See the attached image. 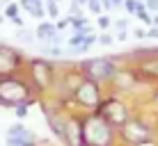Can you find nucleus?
<instances>
[{
    "mask_svg": "<svg viewBox=\"0 0 158 146\" xmlns=\"http://www.w3.org/2000/svg\"><path fill=\"white\" fill-rule=\"evenodd\" d=\"M5 135H16V137H32V139H39L32 130H28V128H25L21 121H19V123H12V126L7 128V132H5Z\"/></svg>",
    "mask_w": 158,
    "mask_h": 146,
    "instance_id": "nucleus-17",
    "label": "nucleus"
},
{
    "mask_svg": "<svg viewBox=\"0 0 158 146\" xmlns=\"http://www.w3.org/2000/svg\"><path fill=\"white\" fill-rule=\"evenodd\" d=\"M133 37H135V39H147V30H144V28L133 30Z\"/></svg>",
    "mask_w": 158,
    "mask_h": 146,
    "instance_id": "nucleus-32",
    "label": "nucleus"
},
{
    "mask_svg": "<svg viewBox=\"0 0 158 146\" xmlns=\"http://www.w3.org/2000/svg\"><path fill=\"white\" fill-rule=\"evenodd\" d=\"M55 25H57V30L62 32V30H67V28H71V16H67V18H60L55 21Z\"/></svg>",
    "mask_w": 158,
    "mask_h": 146,
    "instance_id": "nucleus-28",
    "label": "nucleus"
},
{
    "mask_svg": "<svg viewBox=\"0 0 158 146\" xmlns=\"http://www.w3.org/2000/svg\"><path fill=\"white\" fill-rule=\"evenodd\" d=\"M151 101H154V105H158V89L154 91V94H151Z\"/></svg>",
    "mask_w": 158,
    "mask_h": 146,
    "instance_id": "nucleus-35",
    "label": "nucleus"
},
{
    "mask_svg": "<svg viewBox=\"0 0 158 146\" xmlns=\"http://www.w3.org/2000/svg\"><path fill=\"white\" fill-rule=\"evenodd\" d=\"M28 101L37 103V94L23 71L0 78V107H16L19 103Z\"/></svg>",
    "mask_w": 158,
    "mask_h": 146,
    "instance_id": "nucleus-3",
    "label": "nucleus"
},
{
    "mask_svg": "<svg viewBox=\"0 0 158 146\" xmlns=\"http://www.w3.org/2000/svg\"><path fill=\"white\" fill-rule=\"evenodd\" d=\"M83 5H78V2H73V0H69V16H80L83 14Z\"/></svg>",
    "mask_w": 158,
    "mask_h": 146,
    "instance_id": "nucleus-26",
    "label": "nucleus"
},
{
    "mask_svg": "<svg viewBox=\"0 0 158 146\" xmlns=\"http://www.w3.org/2000/svg\"><path fill=\"white\" fill-rule=\"evenodd\" d=\"M126 146H128V144H126Z\"/></svg>",
    "mask_w": 158,
    "mask_h": 146,
    "instance_id": "nucleus-42",
    "label": "nucleus"
},
{
    "mask_svg": "<svg viewBox=\"0 0 158 146\" xmlns=\"http://www.w3.org/2000/svg\"><path fill=\"white\" fill-rule=\"evenodd\" d=\"M128 25H131V18H117V21H112V28H115V30H128Z\"/></svg>",
    "mask_w": 158,
    "mask_h": 146,
    "instance_id": "nucleus-27",
    "label": "nucleus"
},
{
    "mask_svg": "<svg viewBox=\"0 0 158 146\" xmlns=\"http://www.w3.org/2000/svg\"><path fill=\"white\" fill-rule=\"evenodd\" d=\"M78 66L85 78L96 80L99 85H110V80L115 78L119 69L115 57H89V59H83Z\"/></svg>",
    "mask_w": 158,
    "mask_h": 146,
    "instance_id": "nucleus-4",
    "label": "nucleus"
},
{
    "mask_svg": "<svg viewBox=\"0 0 158 146\" xmlns=\"http://www.w3.org/2000/svg\"><path fill=\"white\" fill-rule=\"evenodd\" d=\"M138 75H142V78H156L158 80V55H144L142 62H138Z\"/></svg>",
    "mask_w": 158,
    "mask_h": 146,
    "instance_id": "nucleus-12",
    "label": "nucleus"
},
{
    "mask_svg": "<svg viewBox=\"0 0 158 146\" xmlns=\"http://www.w3.org/2000/svg\"><path fill=\"white\" fill-rule=\"evenodd\" d=\"M2 14L7 16V21H12V18H16V16H21V5L16 2V0H12V2H9L7 7L2 9Z\"/></svg>",
    "mask_w": 158,
    "mask_h": 146,
    "instance_id": "nucleus-19",
    "label": "nucleus"
},
{
    "mask_svg": "<svg viewBox=\"0 0 158 146\" xmlns=\"http://www.w3.org/2000/svg\"><path fill=\"white\" fill-rule=\"evenodd\" d=\"M119 132L94 110L83 114V146H117Z\"/></svg>",
    "mask_w": 158,
    "mask_h": 146,
    "instance_id": "nucleus-2",
    "label": "nucleus"
},
{
    "mask_svg": "<svg viewBox=\"0 0 158 146\" xmlns=\"http://www.w3.org/2000/svg\"><path fill=\"white\" fill-rule=\"evenodd\" d=\"M73 2H78V5H83V7H87V0H73Z\"/></svg>",
    "mask_w": 158,
    "mask_h": 146,
    "instance_id": "nucleus-39",
    "label": "nucleus"
},
{
    "mask_svg": "<svg viewBox=\"0 0 158 146\" xmlns=\"http://www.w3.org/2000/svg\"><path fill=\"white\" fill-rule=\"evenodd\" d=\"M25 55L19 48L9 46V44H0V78L2 75H12V73H21L25 69Z\"/></svg>",
    "mask_w": 158,
    "mask_h": 146,
    "instance_id": "nucleus-8",
    "label": "nucleus"
},
{
    "mask_svg": "<svg viewBox=\"0 0 158 146\" xmlns=\"http://www.w3.org/2000/svg\"><path fill=\"white\" fill-rule=\"evenodd\" d=\"M126 39H128V30H117L115 41H126Z\"/></svg>",
    "mask_w": 158,
    "mask_h": 146,
    "instance_id": "nucleus-31",
    "label": "nucleus"
},
{
    "mask_svg": "<svg viewBox=\"0 0 158 146\" xmlns=\"http://www.w3.org/2000/svg\"><path fill=\"white\" fill-rule=\"evenodd\" d=\"M21 9H25L32 18L44 21L46 18V7H44V0H19Z\"/></svg>",
    "mask_w": 158,
    "mask_h": 146,
    "instance_id": "nucleus-13",
    "label": "nucleus"
},
{
    "mask_svg": "<svg viewBox=\"0 0 158 146\" xmlns=\"http://www.w3.org/2000/svg\"><path fill=\"white\" fill-rule=\"evenodd\" d=\"M30 105H35V101H28V103H19L16 107H12V110H14V114H16V119H25V116H28V112H30Z\"/></svg>",
    "mask_w": 158,
    "mask_h": 146,
    "instance_id": "nucleus-21",
    "label": "nucleus"
},
{
    "mask_svg": "<svg viewBox=\"0 0 158 146\" xmlns=\"http://www.w3.org/2000/svg\"><path fill=\"white\" fill-rule=\"evenodd\" d=\"M71 96H73V101H76L78 107H83L85 112H92V110H96L99 103L103 101V89H101V85L96 82V80H89V78L83 75V78L78 80V85L73 87Z\"/></svg>",
    "mask_w": 158,
    "mask_h": 146,
    "instance_id": "nucleus-6",
    "label": "nucleus"
},
{
    "mask_svg": "<svg viewBox=\"0 0 158 146\" xmlns=\"http://www.w3.org/2000/svg\"><path fill=\"white\" fill-rule=\"evenodd\" d=\"M9 2H12V0H0V9H5V7L9 5Z\"/></svg>",
    "mask_w": 158,
    "mask_h": 146,
    "instance_id": "nucleus-36",
    "label": "nucleus"
},
{
    "mask_svg": "<svg viewBox=\"0 0 158 146\" xmlns=\"http://www.w3.org/2000/svg\"><path fill=\"white\" fill-rule=\"evenodd\" d=\"M23 73L28 75L32 89H35L37 96H48L55 91V82H57V75L60 69L55 64V59L51 57H30L25 62Z\"/></svg>",
    "mask_w": 158,
    "mask_h": 146,
    "instance_id": "nucleus-1",
    "label": "nucleus"
},
{
    "mask_svg": "<svg viewBox=\"0 0 158 146\" xmlns=\"http://www.w3.org/2000/svg\"><path fill=\"white\" fill-rule=\"evenodd\" d=\"M9 23H12L14 28H23V25H25V23H23V18H21V16H16V18H12V21H9Z\"/></svg>",
    "mask_w": 158,
    "mask_h": 146,
    "instance_id": "nucleus-33",
    "label": "nucleus"
},
{
    "mask_svg": "<svg viewBox=\"0 0 158 146\" xmlns=\"http://www.w3.org/2000/svg\"><path fill=\"white\" fill-rule=\"evenodd\" d=\"M94 112H96V114H101L108 123H110V126H115L117 130L128 121L131 116H133V114H131V107L119 98V94L103 96V101L99 103V107H96Z\"/></svg>",
    "mask_w": 158,
    "mask_h": 146,
    "instance_id": "nucleus-5",
    "label": "nucleus"
},
{
    "mask_svg": "<svg viewBox=\"0 0 158 146\" xmlns=\"http://www.w3.org/2000/svg\"><path fill=\"white\" fill-rule=\"evenodd\" d=\"M57 2H60V0H57Z\"/></svg>",
    "mask_w": 158,
    "mask_h": 146,
    "instance_id": "nucleus-41",
    "label": "nucleus"
},
{
    "mask_svg": "<svg viewBox=\"0 0 158 146\" xmlns=\"http://www.w3.org/2000/svg\"><path fill=\"white\" fill-rule=\"evenodd\" d=\"M39 53H41V55H46V57H51V59H60L64 55L62 44H41L39 46Z\"/></svg>",
    "mask_w": 158,
    "mask_h": 146,
    "instance_id": "nucleus-14",
    "label": "nucleus"
},
{
    "mask_svg": "<svg viewBox=\"0 0 158 146\" xmlns=\"http://www.w3.org/2000/svg\"><path fill=\"white\" fill-rule=\"evenodd\" d=\"M112 5H115V7H122V5H124V0H112Z\"/></svg>",
    "mask_w": 158,
    "mask_h": 146,
    "instance_id": "nucleus-37",
    "label": "nucleus"
},
{
    "mask_svg": "<svg viewBox=\"0 0 158 146\" xmlns=\"http://www.w3.org/2000/svg\"><path fill=\"white\" fill-rule=\"evenodd\" d=\"M138 80V71H131V69H117L115 78L110 80V89L112 94H124V91H131Z\"/></svg>",
    "mask_w": 158,
    "mask_h": 146,
    "instance_id": "nucleus-11",
    "label": "nucleus"
},
{
    "mask_svg": "<svg viewBox=\"0 0 158 146\" xmlns=\"http://www.w3.org/2000/svg\"><path fill=\"white\" fill-rule=\"evenodd\" d=\"M5 144H7V146H37V144H39V139L16 137V135H5Z\"/></svg>",
    "mask_w": 158,
    "mask_h": 146,
    "instance_id": "nucleus-15",
    "label": "nucleus"
},
{
    "mask_svg": "<svg viewBox=\"0 0 158 146\" xmlns=\"http://www.w3.org/2000/svg\"><path fill=\"white\" fill-rule=\"evenodd\" d=\"M133 146H156V142H154V139H144V142H138Z\"/></svg>",
    "mask_w": 158,
    "mask_h": 146,
    "instance_id": "nucleus-34",
    "label": "nucleus"
},
{
    "mask_svg": "<svg viewBox=\"0 0 158 146\" xmlns=\"http://www.w3.org/2000/svg\"><path fill=\"white\" fill-rule=\"evenodd\" d=\"M117 132H119V142L128 144V146H133L138 142H144V139H154V128H151L149 123H144L142 119H138V116H131Z\"/></svg>",
    "mask_w": 158,
    "mask_h": 146,
    "instance_id": "nucleus-7",
    "label": "nucleus"
},
{
    "mask_svg": "<svg viewBox=\"0 0 158 146\" xmlns=\"http://www.w3.org/2000/svg\"><path fill=\"white\" fill-rule=\"evenodd\" d=\"M62 144L64 146H83V114L80 112H67Z\"/></svg>",
    "mask_w": 158,
    "mask_h": 146,
    "instance_id": "nucleus-9",
    "label": "nucleus"
},
{
    "mask_svg": "<svg viewBox=\"0 0 158 146\" xmlns=\"http://www.w3.org/2000/svg\"><path fill=\"white\" fill-rule=\"evenodd\" d=\"M96 25H99V30H110L112 28V18L108 14H99L96 16Z\"/></svg>",
    "mask_w": 158,
    "mask_h": 146,
    "instance_id": "nucleus-22",
    "label": "nucleus"
},
{
    "mask_svg": "<svg viewBox=\"0 0 158 146\" xmlns=\"http://www.w3.org/2000/svg\"><path fill=\"white\" fill-rule=\"evenodd\" d=\"M87 9H89V14H94V16L103 14V5H101V0H87Z\"/></svg>",
    "mask_w": 158,
    "mask_h": 146,
    "instance_id": "nucleus-24",
    "label": "nucleus"
},
{
    "mask_svg": "<svg viewBox=\"0 0 158 146\" xmlns=\"http://www.w3.org/2000/svg\"><path fill=\"white\" fill-rule=\"evenodd\" d=\"M14 39H16V44H35V30H28L23 25V28H16L14 32Z\"/></svg>",
    "mask_w": 158,
    "mask_h": 146,
    "instance_id": "nucleus-16",
    "label": "nucleus"
},
{
    "mask_svg": "<svg viewBox=\"0 0 158 146\" xmlns=\"http://www.w3.org/2000/svg\"><path fill=\"white\" fill-rule=\"evenodd\" d=\"M99 44L101 46H112V44H115V37H112L108 30H103L101 34H99Z\"/></svg>",
    "mask_w": 158,
    "mask_h": 146,
    "instance_id": "nucleus-25",
    "label": "nucleus"
},
{
    "mask_svg": "<svg viewBox=\"0 0 158 146\" xmlns=\"http://www.w3.org/2000/svg\"><path fill=\"white\" fill-rule=\"evenodd\" d=\"M35 37L39 44H62V32L57 30L55 21H39L35 28Z\"/></svg>",
    "mask_w": 158,
    "mask_h": 146,
    "instance_id": "nucleus-10",
    "label": "nucleus"
},
{
    "mask_svg": "<svg viewBox=\"0 0 158 146\" xmlns=\"http://www.w3.org/2000/svg\"><path fill=\"white\" fill-rule=\"evenodd\" d=\"M94 44H99V34H94V32H87V34H85V41H83V46L78 48V53H87Z\"/></svg>",
    "mask_w": 158,
    "mask_h": 146,
    "instance_id": "nucleus-20",
    "label": "nucleus"
},
{
    "mask_svg": "<svg viewBox=\"0 0 158 146\" xmlns=\"http://www.w3.org/2000/svg\"><path fill=\"white\" fill-rule=\"evenodd\" d=\"M147 39H158V28L156 25H149V28H147Z\"/></svg>",
    "mask_w": 158,
    "mask_h": 146,
    "instance_id": "nucleus-30",
    "label": "nucleus"
},
{
    "mask_svg": "<svg viewBox=\"0 0 158 146\" xmlns=\"http://www.w3.org/2000/svg\"><path fill=\"white\" fill-rule=\"evenodd\" d=\"M144 7L149 9L151 14H158V0H144Z\"/></svg>",
    "mask_w": 158,
    "mask_h": 146,
    "instance_id": "nucleus-29",
    "label": "nucleus"
},
{
    "mask_svg": "<svg viewBox=\"0 0 158 146\" xmlns=\"http://www.w3.org/2000/svg\"><path fill=\"white\" fill-rule=\"evenodd\" d=\"M142 5V0H124V5L122 7L126 9V14H131V16H135V12H138V7Z\"/></svg>",
    "mask_w": 158,
    "mask_h": 146,
    "instance_id": "nucleus-23",
    "label": "nucleus"
},
{
    "mask_svg": "<svg viewBox=\"0 0 158 146\" xmlns=\"http://www.w3.org/2000/svg\"><path fill=\"white\" fill-rule=\"evenodd\" d=\"M154 25L158 28V14H154Z\"/></svg>",
    "mask_w": 158,
    "mask_h": 146,
    "instance_id": "nucleus-40",
    "label": "nucleus"
},
{
    "mask_svg": "<svg viewBox=\"0 0 158 146\" xmlns=\"http://www.w3.org/2000/svg\"><path fill=\"white\" fill-rule=\"evenodd\" d=\"M5 21H7V16H5L2 12H0V25H2V23H5Z\"/></svg>",
    "mask_w": 158,
    "mask_h": 146,
    "instance_id": "nucleus-38",
    "label": "nucleus"
},
{
    "mask_svg": "<svg viewBox=\"0 0 158 146\" xmlns=\"http://www.w3.org/2000/svg\"><path fill=\"white\" fill-rule=\"evenodd\" d=\"M44 7H46V16L53 21L60 18V2L57 0H44Z\"/></svg>",
    "mask_w": 158,
    "mask_h": 146,
    "instance_id": "nucleus-18",
    "label": "nucleus"
}]
</instances>
